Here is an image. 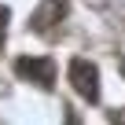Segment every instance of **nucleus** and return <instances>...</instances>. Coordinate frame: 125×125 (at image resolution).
<instances>
[{
    "label": "nucleus",
    "mask_w": 125,
    "mask_h": 125,
    "mask_svg": "<svg viewBox=\"0 0 125 125\" xmlns=\"http://www.w3.org/2000/svg\"><path fill=\"white\" fill-rule=\"evenodd\" d=\"M70 85H74V92L81 96V99H88V103H96L99 99V70H96V62H88V59H70Z\"/></svg>",
    "instance_id": "f257e3e1"
},
{
    "label": "nucleus",
    "mask_w": 125,
    "mask_h": 125,
    "mask_svg": "<svg viewBox=\"0 0 125 125\" xmlns=\"http://www.w3.org/2000/svg\"><path fill=\"white\" fill-rule=\"evenodd\" d=\"M15 70H19V77H26V81H33V85H41V88H52L55 85V62L44 55V59H30V55H22V59H15Z\"/></svg>",
    "instance_id": "f03ea898"
},
{
    "label": "nucleus",
    "mask_w": 125,
    "mask_h": 125,
    "mask_svg": "<svg viewBox=\"0 0 125 125\" xmlns=\"http://www.w3.org/2000/svg\"><path fill=\"white\" fill-rule=\"evenodd\" d=\"M62 15H66V0H44V4L30 15V30L41 33V37H48V33L62 22Z\"/></svg>",
    "instance_id": "7ed1b4c3"
},
{
    "label": "nucleus",
    "mask_w": 125,
    "mask_h": 125,
    "mask_svg": "<svg viewBox=\"0 0 125 125\" xmlns=\"http://www.w3.org/2000/svg\"><path fill=\"white\" fill-rule=\"evenodd\" d=\"M4 30H8V8H0V48H4Z\"/></svg>",
    "instance_id": "20e7f679"
},
{
    "label": "nucleus",
    "mask_w": 125,
    "mask_h": 125,
    "mask_svg": "<svg viewBox=\"0 0 125 125\" xmlns=\"http://www.w3.org/2000/svg\"><path fill=\"white\" fill-rule=\"evenodd\" d=\"M110 125H125V107L121 110H110Z\"/></svg>",
    "instance_id": "39448f33"
},
{
    "label": "nucleus",
    "mask_w": 125,
    "mask_h": 125,
    "mask_svg": "<svg viewBox=\"0 0 125 125\" xmlns=\"http://www.w3.org/2000/svg\"><path fill=\"white\" fill-rule=\"evenodd\" d=\"M121 74H125V59H121Z\"/></svg>",
    "instance_id": "423d86ee"
}]
</instances>
